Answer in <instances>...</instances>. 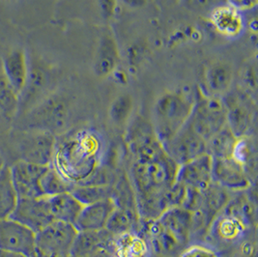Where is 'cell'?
Masks as SVG:
<instances>
[{"mask_svg": "<svg viewBox=\"0 0 258 257\" xmlns=\"http://www.w3.org/2000/svg\"><path fill=\"white\" fill-rule=\"evenodd\" d=\"M178 166L164 149L149 157L135 158L132 180L141 220L154 221L167 209L165 194L176 182Z\"/></svg>", "mask_w": 258, "mask_h": 257, "instance_id": "obj_1", "label": "cell"}, {"mask_svg": "<svg viewBox=\"0 0 258 257\" xmlns=\"http://www.w3.org/2000/svg\"><path fill=\"white\" fill-rule=\"evenodd\" d=\"M195 100L183 92H165L159 97L154 106L153 130L162 144L188 122Z\"/></svg>", "mask_w": 258, "mask_h": 257, "instance_id": "obj_2", "label": "cell"}, {"mask_svg": "<svg viewBox=\"0 0 258 257\" xmlns=\"http://www.w3.org/2000/svg\"><path fill=\"white\" fill-rule=\"evenodd\" d=\"M188 121L202 139L208 141L227 124L223 98L198 92Z\"/></svg>", "mask_w": 258, "mask_h": 257, "instance_id": "obj_3", "label": "cell"}, {"mask_svg": "<svg viewBox=\"0 0 258 257\" xmlns=\"http://www.w3.org/2000/svg\"><path fill=\"white\" fill-rule=\"evenodd\" d=\"M68 102L61 96H49L41 100L30 110L27 121L30 130L45 131L52 135L62 131L69 120Z\"/></svg>", "mask_w": 258, "mask_h": 257, "instance_id": "obj_4", "label": "cell"}, {"mask_svg": "<svg viewBox=\"0 0 258 257\" xmlns=\"http://www.w3.org/2000/svg\"><path fill=\"white\" fill-rule=\"evenodd\" d=\"M78 233L74 224L53 221L36 233L35 253L47 257H69Z\"/></svg>", "mask_w": 258, "mask_h": 257, "instance_id": "obj_5", "label": "cell"}, {"mask_svg": "<svg viewBox=\"0 0 258 257\" xmlns=\"http://www.w3.org/2000/svg\"><path fill=\"white\" fill-rule=\"evenodd\" d=\"M167 156L177 164H186L206 154V141L187 122L175 136L163 144Z\"/></svg>", "mask_w": 258, "mask_h": 257, "instance_id": "obj_6", "label": "cell"}, {"mask_svg": "<svg viewBox=\"0 0 258 257\" xmlns=\"http://www.w3.org/2000/svg\"><path fill=\"white\" fill-rule=\"evenodd\" d=\"M21 161L48 166L55 157L54 135L38 130L25 133L19 144Z\"/></svg>", "mask_w": 258, "mask_h": 257, "instance_id": "obj_7", "label": "cell"}, {"mask_svg": "<svg viewBox=\"0 0 258 257\" xmlns=\"http://www.w3.org/2000/svg\"><path fill=\"white\" fill-rule=\"evenodd\" d=\"M0 250L33 257L36 251V233L11 218L0 219Z\"/></svg>", "mask_w": 258, "mask_h": 257, "instance_id": "obj_8", "label": "cell"}, {"mask_svg": "<svg viewBox=\"0 0 258 257\" xmlns=\"http://www.w3.org/2000/svg\"><path fill=\"white\" fill-rule=\"evenodd\" d=\"M115 236L105 229L79 231L69 257H114Z\"/></svg>", "mask_w": 258, "mask_h": 257, "instance_id": "obj_9", "label": "cell"}, {"mask_svg": "<svg viewBox=\"0 0 258 257\" xmlns=\"http://www.w3.org/2000/svg\"><path fill=\"white\" fill-rule=\"evenodd\" d=\"M10 218L23 223L35 233H38L54 221L46 196L19 199L16 209Z\"/></svg>", "mask_w": 258, "mask_h": 257, "instance_id": "obj_10", "label": "cell"}, {"mask_svg": "<svg viewBox=\"0 0 258 257\" xmlns=\"http://www.w3.org/2000/svg\"><path fill=\"white\" fill-rule=\"evenodd\" d=\"M222 98L226 106L227 127L238 139L248 136L253 123V108L250 96L246 93L225 94Z\"/></svg>", "mask_w": 258, "mask_h": 257, "instance_id": "obj_11", "label": "cell"}, {"mask_svg": "<svg viewBox=\"0 0 258 257\" xmlns=\"http://www.w3.org/2000/svg\"><path fill=\"white\" fill-rule=\"evenodd\" d=\"M212 180L219 186L235 191H243L252 185L244 166L233 157L212 158Z\"/></svg>", "mask_w": 258, "mask_h": 257, "instance_id": "obj_12", "label": "cell"}, {"mask_svg": "<svg viewBox=\"0 0 258 257\" xmlns=\"http://www.w3.org/2000/svg\"><path fill=\"white\" fill-rule=\"evenodd\" d=\"M10 167L13 182L19 199L43 197L40 180L47 166L20 160Z\"/></svg>", "mask_w": 258, "mask_h": 257, "instance_id": "obj_13", "label": "cell"}, {"mask_svg": "<svg viewBox=\"0 0 258 257\" xmlns=\"http://www.w3.org/2000/svg\"><path fill=\"white\" fill-rule=\"evenodd\" d=\"M176 182L201 191L209 187L213 182L211 156L206 153L186 164L179 165Z\"/></svg>", "mask_w": 258, "mask_h": 257, "instance_id": "obj_14", "label": "cell"}, {"mask_svg": "<svg viewBox=\"0 0 258 257\" xmlns=\"http://www.w3.org/2000/svg\"><path fill=\"white\" fill-rule=\"evenodd\" d=\"M114 208L115 204L111 199L83 205L74 225L78 231H97L105 229L106 222Z\"/></svg>", "mask_w": 258, "mask_h": 257, "instance_id": "obj_15", "label": "cell"}, {"mask_svg": "<svg viewBox=\"0 0 258 257\" xmlns=\"http://www.w3.org/2000/svg\"><path fill=\"white\" fill-rule=\"evenodd\" d=\"M29 72L28 59L23 48H14L3 59L2 73L20 96L26 87Z\"/></svg>", "mask_w": 258, "mask_h": 257, "instance_id": "obj_16", "label": "cell"}, {"mask_svg": "<svg viewBox=\"0 0 258 257\" xmlns=\"http://www.w3.org/2000/svg\"><path fill=\"white\" fill-rule=\"evenodd\" d=\"M147 234L154 250L163 255H176L181 253L187 246L186 243L167 230L156 220L147 222Z\"/></svg>", "mask_w": 258, "mask_h": 257, "instance_id": "obj_17", "label": "cell"}, {"mask_svg": "<svg viewBox=\"0 0 258 257\" xmlns=\"http://www.w3.org/2000/svg\"><path fill=\"white\" fill-rule=\"evenodd\" d=\"M208 18L216 31L224 37L236 38L243 32V16L227 3L215 9Z\"/></svg>", "mask_w": 258, "mask_h": 257, "instance_id": "obj_18", "label": "cell"}, {"mask_svg": "<svg viewBox=\"0 0 258 257\" xmlns=\"http://www.w3.org/2000/svg\"><path fill=\"white\" fill-rule=\"evenodd\" d=\"M204 82L207 95L223 97L228 93L233 82V70L231 66L224 62L218 61L213 63L205 72Z\"/></svg>", "mask_w": 258, "mask_h": 257, "instance_id": "obj_19", "label": "cell"}, {"mask_svg": "<svg viewBox=\"0 0 258 257\" xmlns=\"http://www.w3.org/2000/svg\"><path fill=\"white\" fill-rule=\"evenodd\" d=\"M156 221L188 245L190 239L191 212L182 207H172L164 211Z\"/></svg>", "mask_w": 258, "mask_h": 257, "instance_id": "obj_20", "label": "cell"}, {"mask_svg": "<svg viewBox=\"0 0 258 257\" xmlns=\"http://www.w3.org/2000/svg\"><path fill=\"white\" fill-rule=\"evenodd\" d=\"M47 199L54 221L74 224L83 207L82 203L72 195V192L47 197Z\"/></svg>", "mask_w": 258, "mask_h": 257, "instance_id": "obj_21", "label": "cell"}, {"mask_svg": "<svg viewBox=\"0 0 258 257\" xmlns=\"http://www.w3.org/2000/svg\"><path fill=\"white\" fill-rule=\"evenodd\" d=\"M230 190L212 182L211 185L202 191V203L200 209L212 222L223 212L230 201Z\"/></svg>", "mask_w": 258, "mask_h": 257, "instance_id": "obj_22", "label": "cell"}, {"mask_svg": "<svg viewBox=\"0 0 258 257\" xmlns=\"http://www.w3.org/2000/svg\"><path fill=\"white\" fill-rule=\"evenodd\" d=\"M19 201V196L13 182L11 167L3 164L0 167V219L10 218Z\"/></svg>", "mask_w": 258, "mask_h": 257, "instance_id": "obj_23", "label": "cell"}, {"mask_svg": "<svg viewBox=\"0 0 258 257\" xmlns=\"http://www.w3.org/2000/svg\"><path fill=\"white\" fill-rule=\"evenodd\" d=\"M247 228L245 222L226 212L220 214L219 218H216L211 225L214 235L225 242L238 240L245 234Z\"/></svg>", "mask_w": 258, "mask_h": 257, "instance_id": "obj_24", "label": "cell"}, {"mask_svg": "<svg viewBox=\"0 0 258 257\" xmlns=\"http://www.w3.org/2000/svg\"><path fill=\"white\" fill-rule=\"evenodd\" d=\"M238 138L227 125L206 141V150L213 159L233 157Z\"/></svg>", "mask_w": 258, "mask_h": 257, "instance_id": "obj_25", "label": "cell"}, {"mask_svg": "<svg viewBox=\"0 0 258 257\" xmlns=\"http://www.w3.org/2000/svg\"><path fill=\"white\" fill-rule=\"evenodd\" d=\"M139 218L140 216L137 211L123 209L115 206L106 222V229L115 237L136 232L139 224Z\"/></svg>", "mask_w": 258, "mask_h": 257, "instance_id": "obj_26", "label": "cell"}, {"mask_svg": "<svg viewBox=\"0 0 258 257\" xmlns=\"http://www.w3.org/2000/svg\"><path fill=\"white\" fill-rule=\"evenodd\" d=\"M76 184L62 175L58 170L52 166H47L46 171L40 180V187L43 196L51 197L59 194L71 192Z\"/></svg>", "mask_w": 258, "mask_h": 257, "instance_id": "obj_27", "label": "cell"}, {"mask_svg": "<svg viewBox=\"0 0 258 257\" xmlns=\"http://www.w3.org/2000/svg\"><path fill=\"white\" fill-rule=\"evenodd\" d=\"M117 47L110 36L102 38L98 54L96 58L95 70L99 76H106L110 74L117 64Z\"/></svg>", "mask_w": 258, "mask_h": 257, "instance_id": "obj_28", "label": "cell"}, {"mask_svg": "<svg viewBox=\"0 0 258 257\" xmlns=\"http://www.w3.org/2000/svg\"><path fill=\"white\" fill-rule=\"evenodd\" d=\"M148 251L146 242L136 232L115 237V255L118 257H145Z\"/></svg>", "mask_w": 258, "mask_h": 257, "instance_id": "obj_29", "label": "cell"}, {"mask_svg": "<svg viewBox=\"0 0 258 257\" xmlns=\"http://www.w3.org/2000/svg\"><path fill=\"white\" fill-rule=\"evenodd\" d=\"M113 191V185H77L71 191L72 195L78 199L82 205H87L111 199Z\"/></svg>", "mask_w": 258, "mask_h": 257, "instance_id": "obj_30", "label": "cell"}, {"mask_svg": "<svg viewBox=\"0 0 258 257\" xmlns=\"http://www.w3.org/2000/svg\"><path fill=\"white\" fill-rule=\"evenodd\" d=\"M21 103V96L9 82L0 75V108L6 116L12 117L17 113Z\"/></svg>", "mask_w": 258, "mask_h": 257, "instance_id": "obj_31", "label": "cell"}, {"mask_svg": "<svg viewBox=\"0 0 258 257\" xmlns=\"http://www.w3.org/2000/svg\"><path fill=\"white\" fill-rule=\"evenodd\" d=\"M185 4L190 11L209 17L215 9L226 4V0H185Z\"/></svg>", "mask_w": 258, "mask_h": 257, "instance_id": "obj_32", "label": "cell"}, {"mask_svg": "<svg viewBox=\"0 0 258 257\" xmlns=\"http://www.w3.org/2000/svg\"><path fill=\"white\" fill-rule=\"evenodd\" d=\"M132 109V102L129 97L124 96L119 98L117 101L112 105L111 108V117L116 123L124 122L128 116Z\"/></svg>", "mask_w": 258, "mask_h": 257, "instance_id": "obj_33", "label": "cell"}, {"mask_svg": "<svg viewBox=\"0 0 258 257\" xmlns=\"http://www.w3.org/2000/svg\"><path fill=\"white\" fill-rule=\"evenodd\" d=\"M180 257H220V255L211 246L197 244L186 246L182 250Z\"/></svg>", "mask_w": 258, "mask_h": 257, "instance_id": "obj_34", "label": "cell"}, {"mask_svg": "<svg viewBox=\"0 0 258 257\" xmlns=\"http://www.w3.org/2000/svg\"><path fill=\"white\" fill-rule=\"evenodd\" d=\"M226 3L235 9L242 11L251 10L256 7L258 0H226Z\"/></svg>", "mask_w": 258, "mask_h": 257, "instance_id": "obj_35", "label": "cell"}, {"mask_svg": "<svg viewBox=\"0 0 258 257\" xmlns=\"http://www.w3.org/2000/svg\"><path fill=\"white\" fill-rule=\"evenodd\" d=\"M245 83L248 90H256V72H255V67L250 66L246 72V77H245Z\"/></svg>", "mask_w": 258, "mask_h": 257, "instance_id": "obj_36", "label": "cell"}, {"mask_svg": "<svg viewBox=\"0 0 258 257\" xmlns=\"http://www.w3.org/2000/svg\"><path fill=\"white\" fill-rule=\"evenodd\" d=\"M0 257H28L21 253H16V252H10V251H5V250H0Z\"/></svg>", "mask_w": 258, "mask_h": 257, "instance_id": "obj_37", "label": "cell"}, {"mask_svg": "<svg viewBox=\"0 0 258 257\" xmlns=\"http://www.w3.org/2000/svg\"><path fill=\"white\" fill-rule=\"evenodd\" d=\"M33 257H47V256H44V255H40V254H37V253H35L34 254V256Z\"/></svg>", "mask_w": 258, "mask_h": 257, "instance_id": "obj_38", "label": "cell"}]
</instances>
